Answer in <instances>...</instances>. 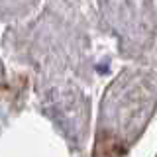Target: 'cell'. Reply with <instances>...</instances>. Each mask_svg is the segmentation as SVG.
<instances>
[{
  "label": "cell",
  "instance_id": "1",
  "mask_svg": "<svg viewBox=\"0 0 157 157\" xmlns=\"http://www.w3.org/2000/svg\"><path fill=\"white\" fill-rule=\"evenodd\" d=\"M124 145L122 141H118L116 137L112 136H102L98 137V144H96V155L98 157H120L124 155Z\"/></svg>",
  "mask_w": 157,
  "mask_h": 157
}]
</instances>
